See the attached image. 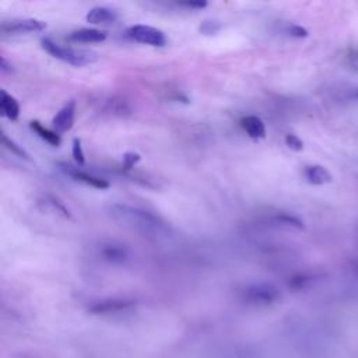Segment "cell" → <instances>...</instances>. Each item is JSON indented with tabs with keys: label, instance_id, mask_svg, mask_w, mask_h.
Here are the masks:
<instances>
[{
	"label": "cell",
	"instance_id": "obj_12",
	"mask_svg": "<svg viewBox=\"0 0 358 358\" xmlns=\"http://www.w3.org/2000/svg\"><path fill=\"white\" fill-rule=\"evenodd\" d=\"M239 124L252 140H262L266 137V126L263 120L255 115L243 116L239 120Z\"/></svg>",
	"mask_w": 358,
	"mask_h": 358
},
{
	"label": "cell",
	"instance_id": "obj_21",
	"mask_svg": "<svg viewBox=\"0 0 358 358\" xmlns=\"http://www.w3.org/2000/svg\"><path fill=\"white\" fill-rule=\"evenodd\" d=\"M221 28H222V25H221L220 21H217V20H206V21H203L200 24L199 31L203 35H215Z\"/></svg>",
	"mask_w": 358,
	"mask_h": 358
},
{
	"label": "cell",
	"instance_id": "obj_11",
	"mask_svg": "<svg viewBox=\"0 0 358 358\" xmlns=\"http://www.w3.org/2000/svg\"><path fill=\"white\" fill-rule=\"evenodd\" d=\"M106 38L108 34L96 28H80L69 34V39L78 43H98L103 42Z\"/></svg>",
	"mask_w": 358,
	"mask_h": 358
},
{
	"label": "cell",
	"instance_id": "obj_6",
	"mask_svg": "<svg viewBox=\"0 0 358 358\" xmlns=\"http://www.w3.org/2000/svg\"><path fill=\"white\" fill-rule=\"evenodd\" d=\"M57 168L69 178H71L73 180L76 182H80V183H84L87 186H91V187H95V189H99V190H103V189H108L110 185L106 179H102V178H98V176H94L88 172H84L81 169H78L77 166H73L67 162H57Z\"/></svg>",
	"mask_w": 358,
	"mask_h": 358
},
{
	"label": "cell",
	"instance_id": "obj_14",
	"mask_svg": "<svg viewBox=\"0 0 358 358\" xmlns=\"http://www.w3.org/2000/svg\"><path fill=\"white\" fill-rule=\"evenodd\" d=\"M0 112L8 120H17L20 116V103L7 91H0Z\"/></svg>",
	"mask_w": 358,
	"mask_h": 358
},
{
	"label": "cell",
	"instance_id": "obj_9",
	"mask_svg": "<svg viewBox=\"0 0 358 358\" xmlns=\"http://www.w3.org/2000/svg\"><path fill=\"white\" fill-rule=\"evenodd\" d=\"M74 116H76V101H69L52 119V127L56 133H64L69 131L74 124Z\"/></svg>",
	"mask_w": 358,
	"mask_h": 358
},
{
	"label": "cell",
	"instance_id": "obj_7",
	"mask_svg": "<svg viewBox=\"0 0 358 358\" xmlns=\"http://www.w3.org/2000/svg\"><path fill=\"white\" fill-rule=\"evenodd\" d=\"M46 28V22L36 18H24L14 20L8 22H1V34L3 35H20L27 32H41Z\"/></svg>",
	"mask_w": 358,
	"mask_h": 358
},
{
	"label": "cell",
	"instance_id": "obj_28",
	"mask_svg": "<svg viewBox=\"0 0 358 358\" xmlns=\"http://www.w3.org/2000/svg\"><path fill=\"white\" fill-rule=\"evenodd\" d=\"M0 70H1V73H4V74H6V73H13V71H14V69H13V64H11V63H8L6 57H1Z\"/></svg>",
	"mask_w": 358,
	"mask_h": 358
},
{
	"label": "cell",
	"instance_id": "obj_10",
	"mask_svg": "<svg viewBox=\"0 0 358 358\" xmlns=\"http://www.w3.org/2000/svg\"><path fill=\"white\" fill-rule=\"evenodd\" d=\"M87 22L99 25V24H113L119 20V14L116 10L106 7V6H96L92 7L87 15H85Z\"/></svg>",
	"mask_w": 358,
	"mask_h": 358
},
{
	"label": "cell",
	"instance_id": "obj_5",
	"mask_svg": "<svg viewBox=\"0 0 358 358\" xmlns=\"http://www.w3.org/2000/svg\"><path fill=\"white\" fill-rule=\"evenodd\" d=\"M98 255L103 262L115 266H123L131 259L129 248L124 243L116 241L101 242L98 246Z\"/></svg>",
	"mask_w": 358,
	"mask_h": 358
},
{
	"label": "cell",
	"instance_id": "obj_22",
	"mask_svg": "<svg viewBox=\"0 0 358 358\" xmlns=\"http://www.w3.org/2000/svg\"><path fill=\"white\" fill-rule=\"evenodd\" d=\"M141 159V155L138 152L134 151H126L123 154V159H122V166L126 171H130L134 168V165H137Z\"/></svg>",
	"mask_w": 358,
	"mask_h": 358
},
{
	"label": "cell",
	"instance_id": "obj_8",
	"mask_svg": "<svg viewBox=\"0 0 358 358\" xmlns=\"http://www.w3.org/2000/svg\"><path fill=\"white\" fill-rule=\"evenodd\" d=\"M133 306H134V301L131 299L106 298V299L94 302L88 310L94 315H109V313H119V312L129 310Z\"/></svg>",
	"mask_w": 358,
	"mask_h": 358
},
{
	"label": "cell",
	"instance_id": "obj_27",
	"mask_svg": "<svg viewBox=\"0 0 358 358\" xmlns=\"http://www.w3.org/2000/svg\"><path fill=\"white\" fill-rule=\"evenodd\" d=\"M348 62H350V64L352 66V69L358 71V49L352 50V52L348 55Z\"/></svg>",
	"mask_w": 358,
	"mask_h": 358
},
{
	"label": "cell",
	"instance_id": "obj_3",
	"mask_svg": "<svg viewBox=\"0 0 358 358\" xmlns=\"http://www.w3.org/2000/svg\"><path fill=\"white\" fill-rule=\"evenodd\" d=\"M124 35L127 39H130L133 42L150 45V46H155V48H162L168 43V38H166L165 32L155 27H151V25H143V24L131 25L126 29Z\"/></svg>",
	"mask_w": 358,
	"mask_h": 358
},
{
	"label": "cell",
	"instance_id": "obj_24",
	"mask_svg": "<svg viewBox=\"0 0 358 358\" xmlns=\"http://www.w3.org/2000/svg\"><path fill=\"white\" fill-rule=\"evenodd\" d=\"M285 141V145L292 150V151H302L303 150V141L296 136V134H292V133H288L284 138Z\"/></svg>",
	"mask_w": 358,
	"mask_h": 358
},
{
	"label": "cell",
	"instance_id": "obj_19",
	"mask_svg": "<svg viewBox=\"0 0 358 358\" xmlns=\"http://www.w3.org/2000/svg\"><path fill=\"white\" fill-rule=\"evenodd\" d=\"M1 144H3L8 151H11L14 155H17V157H20V158H22V159H25V161H31L29 154H28L20 144H17L13 138H10L6 133H1Z\"/></svg>",
	"mask_w": 358,
	"mask_h": 358
},
{
	"label": "cell",
	"instance_id": "obj_18",
	"mask_svg": "<svg viewBox=\"0 0 358 358\" xmlns=\"http://www.w3.org/2000/svg\"><path fill=\"white\" fill-rule=\"evenodd\" d=\"M274 222L278 225H285V227H292V228H298V229H303L305 225L302 222L301 218H298L294 214L289 213H277L274 215Z\"/></svg>",
	"mask_w": 358,
	"mask_h": 358
},
{
	"label": "cell",
	"instance_id": "obj_25",
	"mask_svg": "<svg viewBox=\"0 0 358 358\" xmlns=\"http://www.w3.org/2000/svg\"><path fill=\"white\" fill-rule=\"evenodd\" d=\"M287 34L291 35L292 38H306L309 35L308 29H305L301 25H296V24H292L287 28Z\"/></svg>",
	"mask_w": 358,
	"mask_h": 358
},
{
	"label": "cell",
	"instance_id": "obj_15",
	"mask_svg": "<svg viewBox=\"0 0 358 358\" xmlns=\"http://www.w3.org/2000/svg\"><path fill=\"white\" fill-rule=\"evenodd\" d=\"M29 127H31V130H32L39 138H42L43 141H46V143L50 144L52 147H59V145H60V143H62L60 134L56 133L55 130L46 129L41 122L32 120V122H29Z\"/></svg>",
	"mask_w": 358,
	"mask_h": 358
},
{
	"label": "cell",
	"instance_id": "obj_16",
	"mask_svg": "<svg viewBox=\"0 0 358 358\" xmlns=\"http://www.w3.org/2000/svg\"><path fill=\"white\" fill-rule=\"evenodd\" d=\"M42 203L48 210H50L52 213H56L57 215H60L64 220H70L71 218V211L64 206V203L57 199L56 196L52 194H45L43 199L39 201Z\"/></svg>",
	"mask_w": 358,
	"mask_h": 358
},
{
	"label": "cell",
	"instance_id": "obj_4",
	"mask_svg": "<svg viewBox=\"0 0 358 358\" xmlns=\"http://www.w3.org/2000/svg\"><path fill=\"white\" fill-rule=\"evenodd\" d=\"M243 298L253 305H271L280 298V289L271 282H255L243 289Z\"/></svg>",
	"mask_w": 358,
	"mask_h": 358
},
{
	"label": "cell",
	"instance_id": "obj_26",
	"mask_svg": "<svg viewBox=\"0 0 358 358\" xmlns=\"http://www.w3.org/2000/svg\"><path fill=\"white\" fill-rule=\"evenodd\" d=\"M179 6L190 8V10H201L204 7H207V1L204 0H199V1H182L179 3Z\"/></svg>",
	"mask_w": 358,
	"mask_h": 358
},
{
	"label": "cell",
	"instance_id": "obj_23",
	"mask_svg": "<svg viewBox=\"0 0 358 358\" xmlns=\"http://www.w3.org/2000/svg\"><path fill=\"white\" fill-rule=\"evenodd\" d=\"M71 155L76 161V164L78 165H84L85 164V155L83 151V145H81V140L80 138H73V145H71Z\"/></svg>",
	"mask_w": 358,
	"mask_h": 358
},
{
	"label": "cell",
	"instance_id": "obj_2",
	"mask_svg": "<svg viewBox=\"0 0 358 358\" xmlns=\"http://www.w3.org/2000/svg\"><path fill=\"white\" fill-rule=\"evenodd\" d=\"M41 45H42L43 50H46L52 57L59 59L62 62H66V63H69L71 66H76V67L91 64V63H95L98 60V53L96 52L62 46L57 42L52 41L50 38H42Z\"/></svg>",
	"mask_w": 358,
	"mask_h": 358
},
{
	"label": "cell",
	"instance_id": "obj_17",
	"mask_svg": "<svg viewBox=\"0 0 358 358\" xmlns=\"http://www.w3.org/2000/svg\"><path fill=\"white\" fill-rule=\"evenodd\" d=\"M334 98L340 102L358 101V85L355 84H340L334 90Z\"/></svg>",
	"mask_w": 358,
	"mask_h": 358
},
{
	"label": "cell",
	"instance_id": "obj_1",
	"mask_svg": "<svg viewBox=\"0 0 358 358\" xmlns=\"http://www.w3.org/2000/svg\"><path fill=\"white\" fill-rule=\"evenodd\" d=\"M112 218L124 227L152 238H168L172 235V227L161 215L129 204L116 203L109 207Z\"/></svg>",
	"mask_w": 358,
	"mask_h": 358
},
{
	"label": "cell",
	"instance_id": "obj_13",
	"mask_svg": "<svg viewBox=\"0 0 358 358\" xmlns=\"http://www.w3.org/2000/svg\"><path fill=\"white\" fill-rule=\"evenodd\" d=\"M303 178L308 183L320 186L331 182V173L322 165H306L303 168Z\"/></svg>",
	"mask_w": 358,
	"mask_h": 358
},
{
	"label": "cell",
	"instance_id": "obj_20",
	"mask_svg": "<svg viewBox=\"0 0 358 358\" xmlns=\"http://www.w3.org/2000/svg\"><path fill=\"white\" fill-rule=\"evenodd\" d=\"M108 112L116 116H127L131 113V108L123 99H110L108 101Z\"/></svg>",
	"mask_w": 358,
	"mask_h": 358
},
{
	"label": "cell",
	"instance_id": "obj_29",
	"mask_svg": "<svg viewBox=\"0 0 358 358\" xmlns=\"http://www.w3.org/2000/svg\"><path fill=\"white\" fill-rule=\"evenodd\" d=\"M354 271H355V273H358V260H357V262H355V264H354Z\"/></svg>",
	"mask_w": 358,
	"mask_h": 358
}]
</instances>
